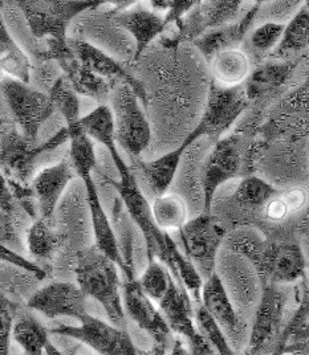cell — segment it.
I'll return each instance as SVG.
<instances>
[{"mask_svg": "<svg viewBox=\"0 0 309 355\" xmlns=\"http://www.w3.org/2000/svg\"><path fill=\"white\" fill-rule=\"evenodd\" d=\"M119 270V266L94 245L76 253L74 272L77 286L87 298L103 306L109 322L126 329Z\"/></svg>", "mask_w": 309, "mask_h": 355, "instance_id": "1", "label": "cell"}, {"mask_svg": "<svg viewBox=\"0 0 309 355\" xmlns=\"http://www.w3.org/2000/svg\"><path fill=\"white\" fill-rule=\"evenodd\" d=\"M68 142L69 132L67 126L44 142H33L11 122L0 130V173L12 183L31 187L36 161L45 153L55 151Z\"/></svg>", "mask_w": 309, "mask_h": 355, "instance_id": "2", "label": "cell"}, {"mask_svg": "<svg viewBox=\"0 0 309 355\" xmlns=\"http://www.w3.org/2000/svg\"><path fill=\"white\" fill-rule=\"evenodd\" d=\"M96 173L101 175L103 180L116 190L128 215L131 216L134 225L140 230L147 247V261L157 259L163 264L167 254L166 244L169 232H163L154 222L151 205L140 189L132 167L118 174L119 180H115L105 175L99 168L96 170Z\"/></svg>", "mask_w": 309, "mask_h": 355, "instance_id": "3", "label": "cell"}, {"mask_svg": "<svg viewBox=\"0 0 309 355\" xmlns=\"http://www.w3.org/2000/svg\"><path fill=\"white\" fill-rule=\"evenodd\" d=\"M108 103L113 116L117 146L132 159H138L151 141V126L138 96L129 85L117 84L112 89Z\"/></svg>", "mask_w": 309, "mask_h": 355, "instance_id": "4", "label": "cell"}, {"mask_svg": "<svg viewBox=\"0 0 309 355\" xmlns=\"http://www.w3.org/2000/svg\"><path fill=\"white\" fill-rule=\"evenodd\" d=\"M290 300V285H263L262 296L251 322L249 343L243 354L268 355L275 350L290 315H287Z\"/></svg>", "mask_w": 309, "mask_h": 355, "instance_id": "5", "label": "cell"}, {"mask_svg": "<svg viewBox=\"0 0 309 355\" xmlns=\"http://www.w3.org/2000/svg\"><path fill=\"white\" fill-rule=\"evenodd\" d=\"M16 6L22 10L31 33L36 40L67 42L68 28L76 16L101 7L105 1L78 0H20Z\"/></svg>", "mask_w": 309, "mask_h": 355, "instance_id": "6", "label": "cell"}, {"mask_svg": "<svg viewBox=\"0 0 309 355\" xmlns=\"http://www.w3.org/2000/svg\"><path fill=\"white\" fill-rule=\"evenodd\" d=\"M0 90L19 132L27 139L37 142L42 126L56 112L49 94L11 77L0 83Z\"/></svg>", "mask_w": 309, "mask_h": 355, "instance_id": "7", "label": "cell"}, {"mask_svg": "<svg viewBox=\"0 0 309 355\" xmlns=\"http://www.w3.org/2000/svg\"><path fill=\"white\" fill-rule=\"evenodd\" d=\"M178 235L182 252L205 282L217 272L218 254L226 239L223 223L212 214L201 212L186 223Z\"/></svg>", "mask_w": 309, "mask_h": 355, "instance_id": "8", "label": "cell"}, {"mask_svg": "<svg viewBox=\"0 0 309 355\" xmlns=\"http://www.w3.org/2000/svg\"><path fill=\"white\" fill-rule=\"evenodd\" d=\"M45 49L33 55V59L53 61L59 65L61 73L67 77L78 96L88 97L99 105H108L113 85L88 69L67 42L45 40Z\"/></svg>", "mask_w": 309, "mask_h": 355, "instance_id": "9", "label": "cell"}, {"mask_svg": "<svg viewBox=\"0 0 309 355\" xmlns=\"http://www.w3.org/2000/svg\"><path fill=\"white\" fill-rule=\"evenodd\" d=\"M244 148L240 137L228 135L218 139L207 155L201 171V186L203 208L202 212L211 214L214 196L226 182L243 173Z\"/></svg>", "mask_w": 309, "mask_h": 355, "instance_id": "10", "label": "cell"}, {"mask_svg": "<svg viewBox=\"0 0 309 355\" xmlns=\"http://www.w3.org/2000/svg\"><path fill=\"white\" fill-rule=\"evenodd\" d=\"M201 305L221 327L236 353L243 354L249 343L251 324L236 309L217 272L203 282Z\"/></svg>", "mask_w": 309, "mask_h": 355, "instance_id": "11", "label": "cell"}, {"mask_svg": "<svg viewBox=\"0 0 309 355\" xmlns=\"http://www.w3.org/2000/svg\"><path fill=\"white\" fill-rule=\"evenodd\" d=\"M124 311L129 320L165 352H170L176 336L167 325L158 305L142 291L137 277L124 279L122 282Z\"/></svg>", "mask_w": 309, "mask_h": 355, "instance_id": "12", "label": "cell"}, {"mask_svg": "<svg viewBox=\"0 0 309 355\" xmlns=\"http://www.w3.org/2000/svg\"><path fill=\"white\" fill-rule=\"evenodd\" d=\"M249 103L243 85L223 88L212 81L207 96L205 113L194 130L201 138L210 137L215 141L221 139L222 135L227 133L242 116Z\"/></svg>", "mask_w": 309, "mask_h": 355, "instance_id": "13", "label": "cell"}, {"mask_svg": "<svg viewBox=\"0 0 309 355\" xmlns=\"http://www.w3.org/2000/svg\"><path fill=\"white\" fill-rule=\"evenodd\" d=\"M262 285H291L306 279L307 261L299 244L290 241H267L265 251L253 266Z\"/></svg>", "mask_w": 309, "mask_h": 355, "instance_id": "14", "label": "cell"}, {"mask_svg": "<svg viewBox=\"0 0 309 355\" xmlns=\"http://www.w3.org/2000/svg\"><path fill=\"white\" fill-rule=\"evenodd\" d=\"M49 333L81 342L99 355H124L125 346L131 340L126 329H121L92 314L80 320L78 325L56 326Z\"/></svg>", "mask_w": 309, "mask_h": 355, "instance_id": "15", "label": "cell"}, {"mask_svg": "<svg viewBox=\"0 0 309 355\" xmlns=\"http://www.w3.org/2000/svg\"><path fill=\"white\" fill-rule=\"evenodd\" d=\"M87 300L77 284L55 282L36 291L28 300L27 308L51 320L68 317L78 322L89 314Z\"/></svg>", "mask_w": 309, "mask_h": 355, "instance_id": "16", "label": "cell"}, {"mask_svg": "<svg viewBox=\"0 0 309 355\" xmlns=\"http://www.w3.org/2000/svg\"><path fill=\"white\" fill-rule=\"evenodd\" d=\"M68 44L72 48L78 60L93 73L97 74L113 87L117 84L129 85L138 96L140 101L144 105L147 104V90L142 83L138 81L117 60L113 59L106 52H103V49L97 48L96 45L84 39L69 37Z\"/></svg>", "mask_w": 309, "mask_h": 355, "instance_id": "17", "label": "cell"}, {"mask_svg": "<svg viewBox=\"0 0 309 355\" xmlns=\"http://www.w3.org/2000/svg\"><path fill=\"white\" fill-rule=\"evenodd\" d=\"M77 177L69 155L60 162L40 170L31 182L39 208V218L53 220L56 208L69 183Z\"/></svg>", "mask_w": 309, "mask_h": 355, "instance_id": "18", "label": "cell"}, {"mask_svg": "<svg viewBox=\"0 0 309 355\" xmlns=\"http://www.w3.org/2000/svg\"><path fill=\"white\" fill-rule=\"evenodd\" d=\"M112 20L121 28L129 32L135 42L134 61L140 60L147 46L167 30L165 14L153 11L145 3H135L126 10L110 12Z\"/></svg>", "mask_w": 309, "mask_h": 355, "instance_id": "19", "label": "cell"}, {"mask_svg": "<svg viewBox=\"0 0 309 355\" xmlns=\"http://www.w3.org/2000/svg\"><path fill=\"white\" fill-rule=\"evenodd\" d=\"M199 138H201L199 134L192 130L177 148L163 154L157 159H153V161H142L140 158L132 159L133 164L141 173L150 191L156 198L169 193V189L177 175L179 166L186 151L192 148Z\"/></svg>", "mask_w": 309, "mask_h": 355, "instance_id": "20", "label": "cell"}, {"mask_svg": "<svg viewBox=\"0 0 309 355\" xmlns=\"http://www.w3.org/2000/svg\"><path fill=\"white\" fill-rule=\"evenodd\" d=\"M263 1H258L251 6L250 10L243 16H240L234 23L222 26L219 28L207 31L192 43L198 51L203 55L207 61L212 59L217 53L226 49L237 48L239 44L246 39L251 27L256 21L260 7Z\"/></svg>", "mask_w": 309, "mask_h": 355, "instance_id": "21", "label": "cell"}, {"mask_svg": "<svg viewBox=\"0 0 309 355\" xmlns=\"http://www.w3.org/2000/svg\"><path fill=\"white\" fill-rule=\"evenodd\" d=\"M208 62L214 83L223 88L242 87L251 73L250 58L239 48L222 51Z\"/></svg>", "mask_w": 309, "mask_h": 355, "instance_id": "22", "label": "cell"}, {"mask_svg": "<svg viewBox=\"0 0 309 355\" xmlns=\"http://www.w3.org/2000/svg\"><path fill=\"white\" fill-rule=\"evenodd\" d=\"M62 243V234L55 227L53 220L37 218L27 230V252L37 263L52 261L61 250Z\"/></svg>", "mask_w": 309, "mask_h": 355, "instance_id": "23", "label": "cell"}, {"mask_svg": "<svg viewBox=\"0 0 309 355\" xmlns=\"http://www.w3.org/2000/svg\"><path fill=\"white\" fill-rule=\"evenodd\" d=\"M112 225L117 237L118 250L122 259L121 272L124 279L135 277V259H134V223L128 215L119 196L116 195L112 203Z\"/></svg>", "mask_w": 309, "mask_h": 355, "instance_id": "24", "label": "cell"}, {"mask_svg": "<svg viewBox=\"0 0 309 355\" xmlns=\"http://www.w3.org/2000/svg\"><path fill=\"white\" fill-rule=\"evenodd\" d=\"M3 1H0V65L6 74L30 84L32 61L17 45L3 19Z\"/></svg>", "mask_w": 309, "mask_h": 355, "instance_id": "25", "label": "cell"}, {"mask_svg": "<svg viewBox=\"0 0 309 355\" xmlns=\"http://www.w3.org/2000/svg\"><path fill=\"white\" fill-rule=\"evenodd\" d=\"M291 62H267L251 71L243 89L249 101L260 98L269 92L279 89L292 73Z\"/></svg>", "mask_w": 309, "mask_h": 355, "instance_id": "26", "label": "cell"}, {"mask_svg": "<svg viewBox=\"0 0 309 355\" xmlns=\"http://www.w3.org/2000/svg\"><path fill=\"white\" fill-rule=\"evenodd\" d=\"M49 330L30 311H19L12 329V340L24 355H44L51 342Z\"/></svg>", "mask_w": 309, "mask_h": 355, "instance_id": "27", "label": "cell"}, {"mask_svg": "<svg viewBox=\"0 0 309 355\" xmlns=\"http://www.w3.org/2000/svg\"><path fill=\"white\" fill-rule=\"evenodd\" d=\"M154 222L163 232L179 231L190 220L189 205L183 196L177 193H166L154 198L151 203Z\"/></svg>", "mask_w": 309, "mask_h": 355, "instance_id": "28", "label": "cell"}, {"mask_svg": "<svg viewBox=\"0 0 309 355\" xmlns=\"http://www.w3.org/2000/svg\"><path fill=\"white\" fill-rule=\"evenodd\" d=\"M309 45V4L303 3L301 8L285 23L283 37L274 53L287 58L306 49Z\"/></svg>", "mask_w": 309, "mask_h": 355, "instance_id": "29", "label": "cell"}, {"mask_svg": "<svg viewBox=\"0 0 309 355\" xmlns=\"http://www.w3.org/2000/svg\"><path fill=\"white\" fill-rule=\"evenodd\" d=\"M267 241L260 232L252 228H239L224 239V245L227 251L246 259L251 266H255L265 251Z\"/></svg>", "mask_w": 309, "mask_h": 355, "instance_id": "30", "label": "cell"}, {"mask_svg": "<svg viewBox=\"0 0 309 355\" xmlns=\"http://www.w3.org/2000/svg\"><path fill=\"white\" fill-rule=\"evenodd\" d=\"M280 193L281 191L279 189H276L265 179L250 175L240 180L236 189L235 198L244 207L263 208L269 200H272Z\"/></svg>", "mask_w": 309, "mask_h": 355, "instance_id": "31", "label": "cell"}, {"mask_svg": "<svg viewBox=\"0 0 309 355\" xmlns=\"http://www.w3.org/2000/svg\"><path fill=\"white\" fill-rule=\"evenodd\" d=\"M172 280H173V276L169 272V269L157 259L147 261L144 273L138 279L142 291L156 304H158L162 300V297L166 295Z\"/></svg>", "mask_w": 309, "mask_h": 355, "instance_id": "32", "label": "cell"}, {"mask_svg": "<svg viewBox=\"0 0 309 355\" xmlns=\"http://www.w3.org/2000/svg\"><path fill=\"white\" fill-rule=\"evenodd\" d=\"M195 324L215 355H239L230 345L221 327L217 325V322L201 304L195 306Z\"/></svg>", "mask_w": 309, "mask_h": 355, "instance_id": "33", "label": "cell"}, {"mask_svg": "<svg viewBox=\"0 0 309 355\" xmlns=\"http://www.w3.org/2000/svg\"><path fill=\"white\" fill-rule=\"evenodd\" d=\"M285 24L265 21L250 33V44L256 52L267 53L275 51L283 37Z\"/></svg>", "mask_w": 309, "mask_h": 355, "instance_id": "34", "label": "cell"}, {"mask_svg": "<svg viewBox=\"0 0 309 355\" xmlns=\"http://www.w3.org/2000/svg\"><path fill=\"white\" fill-rule=\"evenodd\" d=\"M30 85L44 93H49L55 83L62 76L59 65L53 61L32 59Z\"/></svg>", "mask_w": 309, "mask_h": 355, "instance_id": "35", "label": "cell"}, {"mask_svg": "<svg viewBox=\"0 0 309 355\" xmlns=\"http://www.w3.org/2000/svg\"><path fill=\"white\" fill-rule=\"evenodd\" d=\"M19 311V305L12 300L0 295V355H10V342Z\"/></svg>", "mask_w": 309, "mask_h": 355, "instance_id": "36", "label": "cell"}, {"mask_svg": "<svg viewBox=\"0 0 309 355\" xmlns=\"http://www.w3.org/2000/svg\"><path fill=\"white\" fill-rule=\"evenodd\" d=\"M0 244L20 254L27 251L26 240L22 239L17 228V218L4 211H0Z\"/></svg>", "mask_w": 309, "mask_h": 355, "instance_id": "37", "label": "cell"}, {"mask_svg": "<svg viewBox=\"0 0 309 355\" xmlns=\"http://www.w3.org/2000/svg\"><path fill=\"white\" fill-rule=\"evenodd\" d=\"M301 1H269L262 3L258 19H263L265 21L280 23L284 24V21H290V19L301 8ZM256 19V20H258Z\"/></svg>", "mask_w": 309, "mask_h": 355, "instance_id": "38", "label": "cell"}, {"mask_svg": "<svg viewBox=\"0 0 309 355\" xmlns=\"http://www.w3.org/2000/svg\"><path fill=\"white\" fill-rule=\"evenodd\" d=\"M19 209H22V207L16 202L15 196L12 193L8 179L0 173V211H4L7 214H11V215L16 216Z\"/></svg>", "mask_w": 309, "mask_h": 355, "instance_id": "39", "label": "cell"}, {"mask_svg": "<svg viewBox=\"0 0 309 355\" xmlns=\"http://www.w3.org/2000/svg\"><path fill=\"white\" fill-rule=\"evenodd\" d=\"M280 196L288 208L290 214H294V212H299L300 209H303L306 207L307 200H308L307 193L303 189H291L285 193H281Z\"/></svg>", "mask_w": 309, "mask_h": 355, "instance_id": "40", "label": "cell"}, {"mask_svg": "<svg viewBox=\"0 0 309 355\" xmlns=\"http://www.w3.org/2000/svg\"><path fill=\"white\" fill-rule=\"evenodd\" d=\"M280 195H278L276 198H274L272 200H269L263 207L265 218L268 220H271V222H281V220H284L290 215V211H288V208L285 206V203L283 202Z\"/></svg>", "mask_w": 309, "mask_h": 355, "instance_id": "41", "label": "cell"}, {"mask_svg": "<svg viewBox=\"0 0 309 355\" xmlns=\"http://www.w3.org/2000/svg\"><path fill=\"white\" fill-rule=\"evenodd\" d=\"M170 355H192V353H190L186 342L182 340L181 337L176 336L174 343H173V346L170 349Z\"/></svg>", "mask_w": 309, "mask_h": 355, "instance_id": "42", "label": "cell"}, {"mask_svg": "<svg viewBox=\"0 0 309 355\" xmlns=\"http://www.w3.org/2000/svg\"><path fill=\"white\" fill-rule=\"evenodd\" d=\"M309 340V320L304 324V325L301 326L297 331H296V334H294V337H292V340H291V343L290 345H294V343H303V342H308ZM288 345V346H290ZM287 346V347H288Z\"/></svg>", "mask_w": 309, "mask_h": 355, "instance_id": "43", "label": "cell"}, {"mask_svg": "<svg viewBox=\"0 0 309 355\" xmlns=\"http://www.w3.org/2000/svg\"><path fill=\"white\" fill-rule=\"evenodd\" d=\"M294 353H306L309 354V340L308 342H303V343H294L290 345L285 349V354H294Z\"/></svg>", "mask_w": 309, "mask_h": 355, "instance_id": "44", "label": "cell"}, {"mask_svg": "<svg viewBox=\"0 0 309 355\" xmlns=\"http://www.w3.org/2000/svg\"><path fill=\"white\" fill-rule=\"evenodd\" d=\"M0 117L11 119V117H10V112H8V107H7V104H6V100H4V97H3L1 90H0Z\"/></svg>", "mask_w": 309, "mask_h": 355, "instance_id": "45", "label": "cell"}, {"mask_svg": "<svg viewBox=\"0 0 309 355\" xmlns=\"http://www.w3.org/2000/svg\"><path fill=\"white\" fill-rule=\"evenodd\" d=\"M124 355H140V352H138V349L134 346L132 338L128 340V343H126V346H125V353H124Z\"/></svg>", "mask_w": 309, "mask_h": 355, "instance_id": "46", "label": "cell"}, {"mask_svg": "<svg viewBox=\"0 0 309 355\" xmlns=\"http://www.w3.org/2000/svg\"><path fill=\"white\" fill-rule=\"evenodd\" d=\"M45 355H65L64 353H61L59 349L52 343V340L45 347Z\"/></svg>", "mask_w": 309, "mask_h": 355, "instance_id": "47", "label": "cell"}, {"mask_svg": "<svg viewBox=\"0 0 309 355\" xmlns=\"http://www.w3.org/2000/svg\"><path fill=\"white\" fill-rule=\"evenodd\" d=\"M140 355H167V352H165L162 349H160L158 346L153 345V347L149 352H147V353H140Z\"/></svg>", "mask_w": 309, "mask_h": 355, "instance_id": "48", "label": "cell"}, {"mask_svg": "<svg viewBox=\"0 0 309 355\" xmlns=\"http://www.w3.org/2000/svg\"><path fill=\"white\" fill-rule=\"evenodd\" d=\"M11 122H12V119H3V117H0V130H1L3 128H6L8 123H11Z\"/></svg>", "mask_w": 309, "mask_h": 355, "instance_id": "49", "label": "cell"}, {"mask_svg": "<svg viewBox=\"0 0 309 355\" xmlns=\"http://www.w3.org/2000/svg\"><path fill=\"white\" fill-rule=\"evenodd\" d=\"M6 77H8V76H7L6 72L3 71V68H1V65H0V83H1V81H3Z\"/></svg>", "mask_w": 309, "mask_h": 355, "instance_id": "50", "label": "cell"}, {"mask_svg": "<svg viewBox=\"0 0 309 355\" xmlns=\"http://www.w3.org/2000/svg\"><path fill=\"white\" fill-rule=\"evenodd\" d=\"M290 355H309V354H306V353H294V354H290Z\"/></svg>", "mask_w": 309, "mask_h": 355, "instance_id": "51", "label": "cell"}, {"mask_svg": "<svg viewBox=\"0 0 309 355\" xmlns=\"http://www.w3.org/2000/svg\"><path fill=\"white\" fill-rule=\"evenodd\" d=\"M307 284H308V288H309V277L307 279Z\"/></svg>", "mask_w": 309, "mask_h": 355, "instance_id": "52", "label": "cell"}]
</instances>
